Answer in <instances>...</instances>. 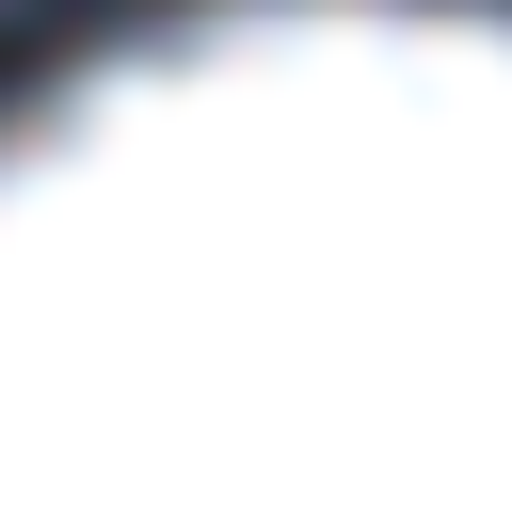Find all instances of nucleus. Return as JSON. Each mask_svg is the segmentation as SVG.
Returning <instances> with one entry per match:
<instances>
[{
	"instance_id": "obj_1",
	"label": "nucleus",
	"mask_w": 512,
	"mask_h": 512,
	"mask_svg": "<svg viewBox=\"0 0 512 512\" xmlns=\"http://www.w3.org/2000/svg\"><path fill=\"white\" fill-rule=\"evenodd\" d=\"M0 512H512V16L208 0L16 112Z\"/></svg>"
}]
</instances>
